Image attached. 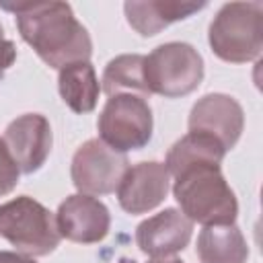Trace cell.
<instances>
[{
    "mask_svg": "<svg viewBox=\"0 0 263 263\" xmlns=\"http://www.w3.org/2000/svg\"><path fill=\"white\" fill-rule=\"evenodd\" d=\"M4 10L16 16L21 37L35 53L55 70L74 62H88L92 41L86 27L74 16L66 2H2Z\"/></svg>",
    "mask_w": 263,
    "mask_h": 263,
    "instance_id": "6da1fadb",
    "label": "cell"
},
{
    "mask_svg": "<svg viewBox=\"0 0 263 263\" xmlns=\"http://www.w3.org/2000/svg\"><path fill=\"white\" fill-rule=\"evenodd\" d=\"M173 179V195L181 208V214H185L191 222H197L201 226L234 224L238 201L220 166H189L177 173Z\"/></svg>",
    "mask_w": 263,
    "mask_h": 263,
    "instance_id": "7a4b0ae2",
    "label": "cell"
},
{
    "mask_svg": "<svg viewBox=\"0 0 263 263\" xmlns=\"http://www.w3.org/2000/svg\"><path fill=\"white\" fill-rule=\"evenodd\" d=\"M208 41L212 51L230 64L257 60L263 49V4L228 2L210 23Z\"/></svg>",
    "mask_w": 263,
    "mask_h": 263,
    "instance_id": "3957f363",
    "label": "cell"
},
{
    "mask_svg": "<svg viewBox=\"0 0 263 263\" xmlns=\"http://www.w3.org/2000/svg\"><path fill=\"white\" fill-rule=\"evenodd\" d=\"M0 236L27 257H45L62 240L55 216L29 195L0 203Z\"/></svg>",
    "mask_w": 263,
    "mask_h": 263,
    "instance_id": "277c9868",
    "label": "cell"
},
{
    "mask_svg": "<svg viewBox=\"0 0 263 263\" xmlns=\"http://www.w3.org/2000/svg\"><path fill=\"white\" fill-rule=\"evenodd\" d=\"M144 80L150 95L164 99L191 95L203 80V58L189 43H162L144 55Z\"/></svg>",
    "mask_w": 263,
    "mask_h": 263,
    "instance_id": "5b68a950",
    "label": "cell"
},
{
    "mask_svg": "<svg viewBox=\"0 0 263 263\" xmlns=\"http://www.w3.org/2000/svg\"><path fill=\"white\" fill-rule=\"evenodd\" d=\"M152 127L154 121L148 99L138 95L109 97L97 121L99 140L121 154L148 146Z\"/></svg>",
    "mask_w": 263,
    "mask_h": 263,
    "instance_id": "8992f818",
    "label": "cell"
},
{
    "mask_svg": "<svg viewBox=\"0 0 263 263\" xmlns=\"http://www.w3.org/2000/svg\"><path fill=\"white\" fill-rule=\"evenodd\" d=\"M129 168L127 156L115 152L99 138L86 140L72 156L70 177L82 195H109L115 193L125 171Z\"/></svg>",
    "mask_w": 263,
    "mask_h": 263,
    "instance_id": "52a82bcc",
    "label": "cell"
},
{
    "mask_svg": "<svg viewBox=\"0 0 263 263\" xmlns=\"http://www.w3.org/2000/svg\"><path fill=\"white\" fill-rule=\"evenodd\" d=\"M245 129V111L240 103L224 92L201 97L189 113V132H199L216 138L224 150H232Z\"/></svg>",
    "mask_w": 263,
    "mask_h": 263,
    "instance_id": "ba28073f",
    "label": "cell"
},
{
    "mask_svg": "<svg viewBox=\"0 0 263 263\" xmlns=\"http://www.w3.org/2000/svg\"><path fill=\"white\" fill-rule=\"evenodd\" d=\"M2 140L18 171L31 175L45 164L51 152L53 134L45 115L25 113L8 123Z\"/></svg>",
    "mask_w": 263,
    "mask_h": 263,
    "instance_id": "9c48e42d",
    "label": "cell"
},
{
    "mask_svg": "<svg viewBox=\"0 0 263 263\" xmlns=\"http://www.w3.org/2000/svg\"><path fill=\"white\" fill-rule=\"evenodd\" d=\"M55 222L62 238L80 245H92L101 242L109 234L111 214L101 199L74 193L60 203L55 212Z\"/></svg>",
    "mask_w": 263,
    "mask_h": 263,
    "instance_id": "30bf717a",
    "label": "cell"
},
{
    "mask_svg": "<svg viewBox=\"0 0 263 263\" xmlns=\"http://www.w3.org/2000/svg\"><path fill=\"white\" fill-rule=\"evenodd\" d=\"M193 234V222L177 208H166L136 228V245L150 259H168L181 253Z\"/></svg>",
    "mask_w": 263,
    "mask_h": 263,
    "instance_id": "8fae6325",
    "label": "cell"
},
{
    "mask_svg": "<svg viewBox=\"0 0 263 263\" xmlns=\"http://www.w3.org/2000/svg\"><path fill=\"white\" fill-rule=\"evenodd\" d=\"M168 187L171 175L164 162H138L125 171L117 187V201L132 216L146 214L164 201Z\"/></svg>",
    "mask_w": 263,
    "mask_h": 263,
    "instance_id": "7c38bea8",
    "label": "cell"
},
{
    "mask_svg": "<svg viewBox=\"0 0 263 263\" xmlns=\"http://www.w3.org/2000/svg\"><path fill=\"white\" fill-rule=\"evenodd\" d=\"M205 2H187V0H144V2H125L123 12L129 27L142 37L158 35L171 23L185 21L191 14L205 8Z\"/></svg>",
    "mask_w": 263,
    "mask_h": 263,
    "instance_id": "4fadbf2b",
    "label": "cell"
},
{
    "mask_svg": "<svg viewBox=\"0 0 263 263\" xmlns=\"http://www.w3.org/2000/svg\"><path fill=\"white\" fill-rule=\"evenodd\" d=\"M58 88L64 103L74 113H90L97 107L101 84L90 62H74L60 70Z\"/></svg>",
    "mask_w": 263,
    "mask_h": 263,
    "instance_id": "5bb4252c",
    "label": "cell"
},
{
    "mask_svg": "<svg viewBox=\"0 0 263 263\" xmlns=\"http://www.w3.org/2000/svg\"><path fill=\"white\" fill-rule=\"evenodd\" d=\"M224 156H226V150L216 138L208 134H199V132H189L171 146V150L166 152L164 166L168 175L175 177L183 168L197 166V164L220 166Z\"/></svg>",
    "mask_w": 263,
    "mask_h": 263,
    "instance_id": "9a60e30c",
    "label": "cell"
},
{
    "mask_svg": "<svg viewBox=\"0 0 263 263\" xmlns=\"http://www.w3.org/2000/svg\"><path fill=\"white\" fill-rule=\"evenodd\" d=\"M197 257L199 263H245L249 247L236 224L203 226L197 236Z\"/></svg>",
    "mask_w": 263,
    "mask_h": 263,
    "instance_id": "2e32d148",
    "label": "cell"
},
{
    "mask_svg": "<svg viewBox=\"0 0 263 263\" xmlns=\"http://www.w3.org/2000/svg\"><path fill=\"white\" fill-rule=\"evenodd\" d=\"M103 90L107 97L113 95H138L148 99L150 90L144 80V55L140 53H121L113 58L103 72Z\"/></svg>",
    "mask_w": 263,
    "mask_h": 263,
    "instance_id": "e0dca14e",
    "label": "cell"
},
{
    "mask_svg": "<svg viewBox=\"0 0 263 263\" xmlns=\"http://www.w3.org/2000/svg\"><path fill=\"white\" fill-rule=\"evenodd\" d=\"M18 177H21V171L12 160L4 140L0 138V197L8 195L18 185Z\"/></svg>",
    "mask_w": 263,
    "mask_h": 263,
    "instance_id": "ac0fdd59",
    "label": "cell"
},
{
    "mask_svg": "<svg viewBox=\"0 0 263 263\" xmlns=\"http://www.w3.org/2000/svg\"><path fill=\"white\" fill-rule=\"evenodd\" d=\"M14 60H16V45L10 39L4 37V31H2V25H0V78L14 64Z\"/></svg>",
    "mask_w": 263,
    "mask_h": 263,
    "instance_id": "d6986e66",
    "label": "cell"
},
{
    "mask_svg": "<svg viewBox=\"0 0 263 263\" xmlns=\"http://www.w3.org/2000/svg\"><path fill=\"white\" fill-rule=\"evenodd\" d=\"M0 263H37L33 257L14 253V251H0Z\"/></svg>",
    "mask_w": 263,
    "mask_h": 263,
    "instance_id": "ffe728a7",
    "label": "cell"
},
{
    "mask_svg": "<svg viewBox=\"0 0 263 263\" xmlns=\"http://www.w3.org/2000/svg\"><path fill=\"white\" fill-rule=\"evenodd\" d=\"M148 263H183L181 259H150Z\"/></svg>",
    "mask_w": 263,
    "mask_h": 263,
    "instance_id": "44dd1931",
    "label": "cell"
},
{
    "mask_svg": "<svg viewBox=\"0 0 263 263\" xmlns=\"http://www.w3.org/2000/svg\"><path fill=\"white\" fill-rule=\"evenodd\" d=\"M117 263H138V261H134V259H129V257H121Z\"/></svg>",
    "mask_w": 263,
    "mask_h": 263,
    "instance_id": "7402d4cb",
    "label": "cell"
}]
</instances>
